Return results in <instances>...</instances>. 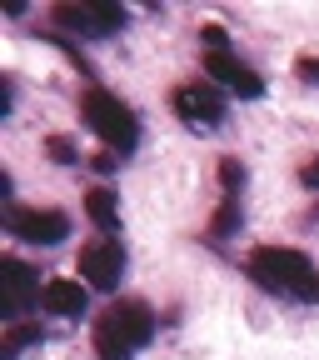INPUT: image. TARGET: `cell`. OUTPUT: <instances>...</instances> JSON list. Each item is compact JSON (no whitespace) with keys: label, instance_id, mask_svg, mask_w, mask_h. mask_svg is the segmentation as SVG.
<instances>
[{"label":"cell","instance_id":"1","mask_svg":"<svg viewBox=\"0 0 319 360\" xmlns=\"http://www.w3.org/2000/svg\"><path fill=\"white\" fill-rule=\"evenodd\" d=\"M250 281L264 285L269 295H304L309 300V285H314V265L304 250L294 245H259L250 255Z\"/></svg>","mask_w":319,"mask_h":360},{"label":"cell","instance_id":"2","mask_svg":"<svg viewBox=\"0 0 319 360\" xmlns=\"http://www.w3.org/2000/svg\"><path fill=\"white\" fill-rule=\"evenodd\" d=\"M80 115H85V125L100 135V141L110 146V150H120V155H130L135 146H140V115H135L120 96H110L105 85H90L85 90V101H80Z\"/></svg>","mask_w":319,"mask_h":360},{"label":"cell","instance_id":"3","mask_svg":"<svg viewBox=\"0 0 319 360\" xmlns=\"http://www.w3.org/2000/svg\"><path fill=\"white\" fill-rule=\"evenodd\" d=\"M95 326H105L115 340H125L130 350H140V345H150L155 340V310L145 305V300H115Z\"/></svg>","mask_w":319,"mask_h":360},{"label":"cell","instance_id":"4","mask_svg":"<svg viewBox=\"0 0 319 360\" xmlns=\"http://www.w3.org/2000/svg\"><path fill=\"white\" fill-rule=\"evenodd\" d=\"M120 270H125V245H115V240L80 245V276H85L90 290H115L120 285Z\"/></svg>","mask_w":319,"mask_h":360},{"label":"cell","instance_id":"5","mask_svg":"<svg viewBox=\"0 0 319 360\" xmlns=\"http://www.w3.org/2000/svg\"><path fill=\"white\" fill-rule=\"evenodd\" d=\"M6 225L25 245H60L70 236V215H60V210H11Z\"/></svg>","mask_w":319,"mask_h":360},{"label":"cell","instance_id":"6","mask_svg":"<svg viewBox=\"0 0 319 360\" xmlns=\"http://www.w3.org/2000/svg\"><path fill=\"white\" fill-rule=\"evenodd\" d=\"M175 115L190 120L195 130H215L224 120V101L215 85H179L175 90Z\"/></svg>","mask_w":319,"mask_h":360},{"label":"cell","instance_id":"7","mask_svg":"<svg viewBox=\"0 0 319 360\" xmlns=\"http://www.w3.org/2000/svg\"><path fill=\"white\" fill-rule=\"evenodd\" d=\"M55 20L75 35H110L125 25V11L110 6V0H95V6H55Z\"/></svg>","mask_w":319,"mask_h":360},{"label":"cell","instance_id":"8","mask_svg":"<svg viewBox=\"0 0 319 360\" xmlns=\"http://www.w3.org/2000/svg\"><path fill=\"white\" fill-rule=\"evenodd\" d=\"M205 75L219 80V85H230L235 96H245V101H259V96H264V80H259L245 60H235L230 51H224V56H205Z\"/></svg>","mask_w":319,"mask_h":360},{"label":"cell","instance_id":"9","mask_svg":"<svg viewBox=\"0 0 319 360\" xmlns=\"http://www.w3.org/2000/svg\"><path fill=\"white\" fill-rule=\"evenodd\" d=\"M40 295H45V285L35 281V270L25 260H6V315L11 321H20Z\"/></svg>","mask_w":319,"mask_h":360},{"label":"cell","instance_id":"10","mask_svg":"<svg viewBox=\"0 0 319 360\" xmlns=\"http://www.w3.org/2000/svg\"><path fill=\"white\" fill-rule=\"evenodd\" d=\"M85 290L90 285H80V281H45L40 305L50 315H60V321H75V315H85Z\"/></svg>","mask_w":319,"mask_h":360},{"label":"cell","instance_id":"11","mask_svg":"<svg viewBox=\"0 0 319 360\" xmlns=\"http://www.w3.org/2000/svg\"><path fill=\"white\" fill-rule=\"evenodd\" d=\"M120 200H115V191H105V186H95V191H85V215L100 225V231L110 236L115 225H120V210H115Z\"/></svg>","mask_w":319,"mask_h":360},{"label":"cell","instance_id":"12","mask_svg":"<svg viewBox=\"0 0 319 360\" xmlns=\"http://www.w3.org/2000/svg\"><path fill=\"white\" fill-rule=\"evenodd\" d=\"M235 231H240V200H235V195H224L219 210H215V220H210V236H215V240H230Z\"/></svg>","mask_w":319,"mask_h":360},{"label":"cell","instance_id":"13","mask_svg":"<svg viewBox=\"0 0 319 360\" xmlns=\"http://www.w3.org/2000/svg\"><path fill=\"white\" fill-rule=\"evenodd\" d=\"M90 340H95V355H100V360H130V355H135V350H130L125 340H115L105 326H95V335H90Z\"/></svg>","mask_w":319,"mask_h":360},{"label":"cell","instance_id":"14","mask_svg":"<svg viewBox=\"0 0 319 360\" xmlns=\"http://www.w3.org/2000/svg\"><path fill=\"white\" fill-rule=\"evenodd\" d=\"M219 186H224V195H240V186H245V165H240L235 155L219 160Z\"/></svg>","mask_w":319,"mask_h":360},{"label":"cell","instance_id":"15","mask_svg":"<svg viewBox=\"0 0 319 360\" xmlns=\"http://www.w3.org/2000/svg\"><path fill=\"white\" fill-rule=\"evenodd\" d=\"M45 155L55 165H80V150H75V141H65V135H50V141H45Z\"/></svg>","mask_w":319,"mask_h":360},{"label":"cell","instance_id":"16","mask_svg":"<svg viewBox=\"0 0 319 360\" xmlns=\"http://www.w3.org/2000/svg\"><path fill=\"white\" fill-rule=\"evenodd\" d=\"M35 340H40V330H35V326H15V330H11V340H6V360H20V350H30Z\"/></svg>","mask_w":319,"mask_h":360},{"label":"cell","instance_id":"17","mask_svg":"<svg viewBox=\"0 0 319 360\" xmlns=\"http://www.w3.org/2000/svg\"><path fill=\"white\" fill-rule=\"evenodd\" d=\"M200 45H205V56H224L230 35H224V25H200Z\"/></svg>","mask_w":319,"mask_h":360},{"label":"cell","instance_id":"18","mask_svg":"<svg viewBox=\"0 0 319 360\" xmlns=\"http://www.w3.org/2000/svg\"><path fill=\"white\" fill-rule=\"evenodd\" d=\"M294 75H299L304 85H319V56H299V60H294Z\"/></svg>","mask_w":319,"mask_h":360},{"label":"cell","instance_id":"19","mask_svg":"<svg viewBox=\"0 0 319 360\" xmlns=\"http://www.w3.org/2000/svg\"><path fill=\"white\" fill-rule=\"evenodd\" d=\"M299 186H304V191H319V155L299 165Z\"/></svg>","mask_w":319,"mask_h":360},{"label":"cell","instance_id":"20","mask_svg":"<svg viewBox=\"0 0 319 360\" xmlns=\"http://www.w3.org/2000/svg\"><path fill=\"white\" fill-rule=\"evenodd\" d=\"M90 165H95L100 175H110V170H120V165H115V155H95V160H90Z\"/></svg>","mask_w":319,"mask_h":360},{"label":"cell","instance_id":"21","mask_svg":"<svg viewBox=\"0 0 319 360\" xmlns=\"http://www.w3.org/2000/svg\"><path fill=\"white\" fill-rule=\"evenodd\" d=\"M309 300H319V276H314V285H309Z\"/></svg>","mask_w":319,"mask_h":360}]
</instances>
